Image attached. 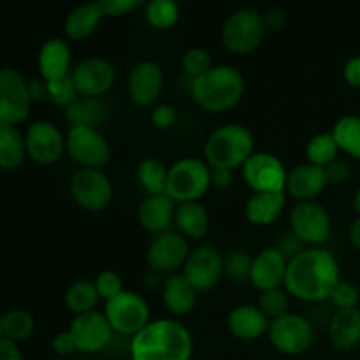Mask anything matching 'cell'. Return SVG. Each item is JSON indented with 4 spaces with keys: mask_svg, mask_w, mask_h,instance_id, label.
<instances>
[{
    "mask_svg": "<svg viewBox=\"0 0 360 360\" xmlns=\"http://www.w3.org/2000/svg\"><path fill=\"white\" fill-rule=\"evenodd\" d=\"M174 200L167 195H150L143 200L139 207V221L146 231L155 234H164L167 232L172 218L176 217Z\"/></svg>",
    "mask_w": 360,
    "mask_h": 360,
    "instance_id": "cell-24",
    "label": "cell"
},
{
    "mask_svg": "<svg viewBox=\"0 0 360 360\" xmlns=\"http://www.w3.org/2000/svg\"><path fill=\"white\" fill-rule=\"evenodd\" d=\"M287 176L280 158L271 153H253L243 165V178L255 193L285 192Z\"/></svg>",
    "mask_w": 360,
    "mask_h": 360,
    "instance_id": "cell-11",
    "label": "cell"
},
{
    "mask_svg": "<svg viewBox=\"0 0 360 360\" xmlns=\"http://www.w3.org/2000/svg\"><path fill=\"white\" fill-rule=\"evenodd\" d=\"M253 259L246 252H232L225 259V273L236 283H245L252 278Z\"/></svg>",
    "mask_w": 360,
    "mask_h": 360,
    "instance_id": "cell-39",
    "label": "cell"
},
{
    "mask_svg": "<svg viewBox=\"0 0 360 360\" xmlns=\"http://www.w3.org/2000/svg\"><path fill=\"white\" fill-rule=\"evenodd\" d=\"M39 72L46 83L69 76L70 48L63 39L51 37L42 44L37 58Z\"/></svg>",
    "mask_w": 360,
    "mask_h": 360,
    "instance_id": "cell-22",
    "label": "cell"
},
{
    "mask_svg": "<svg viewBox=\"0 0 360 360\" xmlns=\"http://www.w3.org/2000/svg\"><path fill=\"white\" fill-rule=\"evenodd\" d=\"M27 153V141L16 127L0 123V167L11 171L20 167Z\"/></svg>",
    "mask_w": 360,
    "mask_h": 360,
    "instance_id": "cell-29",
    "label": "cell"
},
{
    "mask_svg": "<svg viewBox=\"0 0 360 360\" xmlns=\"http://www.w3.org/2000/svg\"><path fill=\"white\" fill-rule=\"evenodd\" d=\"M253 150L255 139L248 129L241 125H224L207 137L204 155L210 167L234 171L239 165L246 164Z\"/></svg>",
    "mask_w": 360,
    "mask_h": 360,
    "instance_id": "cell-4",
    "label": "cell"
},
{
    "mask_svg": "<svg viewBox=\"0 0 360 360\" xmlns=\"http://www.w3.org/2000/svg\"><path fill=\"white\" fill-rule=\"evenodd\" d=\"M225 273V260L220 250L211 245L197 246L190 252L188 260L183 266V274L197 292L213 288Z\"/></svg>",
    "mask_w": 360,
    "mask_h": 360,
    "instance_id": "cell-12",
    "label": "cell"
},
{
    "mask_svg": "<svg viewBox=\"0 0 360 360\" xmlns=\"http://www.w3.org/2000/svg\"><path fill=\"white\" fill-rule=\"evenodd\" d=\"M95 288H97L98 295H101L102 299L109 301V299H115L116 295L122 294L123 281L122 278L116 273H112V271H104V273L98 274L97 280H95Z\"/></svg>",
    "mask_w": 360,
    "mask_h": 360,
    "instance_id": "cell-42",
    "label": "cell"
},
{
    "mask_svg": "<svg viewBox=\"0 0 360 360\" xmlns=\"http://www.w3.org/2000/svg\"><path fill=\"white\" fill-rule=\"evenodd\" d=\"M287 267L288 260L285 259L283 253L278 252L274 246L273 248H266L253 259L252 278H250V281L260 292L276 290L281 285H285Z\"/></svg>",
    "mask_w": 360,
    "mask_h": 360,
    "instance_id": "cell-19",
    "label": "cell"
},
{
    "mask_svg": "<svg viewBox=\"0 0 360 360\" xmlns=\"http://www.w3.org/2000/svg\"><path fill=\"white\" fill-rule=\"evenodd\" d=\"M151 122L158 129H169L176 122V111L171 105H157L151 112Z\"/></svg>",
    "mask_w": 360,
    "mask_h": 360,
    "instance_id": "cell-47",
    "label": "cell"
},
{
    "mask_svg": "<svg viewBox=\"0 0 360 360\" xmlns=\"http://www.w3.org/2000/svg\"><path fill=\"white\" fill-rule=\"evenodd\" d=\"M266 30L262 14L257 9L243 7L225 20L221 27V42L229 51L246 55L259 48Z\"/></svg>",
    "mask_w": 360,
    "mask_h": 360,
    "instance_id": "cell-6",
    "label": "cell"
},
{
    "mask_svg": "<svg viewBox=\"0 0 360 360\" xmlns=\"http://www.w3.org/2000/svg\"><path fill=\"white\" fill-rule=\"evenodd\" d=\"M34 316L25 309H9L0 319V334L4 340H9L13 343L28 340L34 333Z\"/></svg>",
    "mask_w": 360,
    "mask_h": 360,
    "instance_id": "cell-32",
    "label": "cell"
},
{
    "mask_svg": "<svg viewBox=\"0 0 360 360\" xmlns=\"http://www.w3.org/2000/svg\"><path fill=\"white\" fill-rule=\"evenodd\" d=\"M169 169L158 158H146L137 167V181L150 195H162L167 190Z\"/></svg>",
    "mask_w": 360,
    "mask_h": 360,
    "instance_id": "cell-33",
    "label": "cell"
},
{
    "mask_svg": "<svg viewBox=\"0 0 360 360\" xmlns=\"http://www.w3.org/2000/svg\"><path fill=\"white\" fill-rule=\"evenodd\" d=\"M30 90L28 81L16 69L0 70V123L18 125L25 122L30 112Z\"/></svg>",
    "mask_w": 360,
    "mask_h": 360,
    "instance_id": "cell-8",
    "label": "cell"
},
{
    "mask_svg": "<svg viewBox=\"0 0 360 360\" xmlns=\"http://www.w3.org/2000/svg\"><path fill=\"white\" fill-rule=\"evenodd\" d=\"M232 179H234V172L229 171V169H213L211 171V183L218 188H227L232 185Z\"/></svg>",
    "mask_w": 360,
    "mask_h": 360,
    "instance_id": "cell-51",
    "label": "cell"
},
{
    "mask_svg": "<svg viewBox=\"0 0 360 360\" xmlns=\"http://www.w3.org/2000/svg\"><path fill=\"white\" fill-rule=\"evenodd\" d=\"M267 30H281L287 23V14L281 7H271L262 14Z\"/></svg>",
    "mask_w": 360,
    "mask_h": 360,
    "instance_id": "cell-49",
    "label": "cell"
},
{
    "mask_svg": "<svg viewBox=\"0 0 360 360\" xmlns=\"http://www.w3.org/2000/svg\"><path fill=\"white\" fill-rule=\"evenodd\" d=\"M354 207H355V211L360 214V190L355 193V197H354Z\"/></svg>",
    "mask_w": 360,
    "mask_h": 360,
    "instance_id": "cell-55",
    "label": "cell"
},
{
    "mask_svg": "<svg viewBox=\"0 0 360 360\" xmlns=\"http://www.w3.org/2000/svg\"><path fill=\"white\" fill-rule=\"evenodd\" d=\"M51 347L58 355H70L72 352H77L76 343H74V338L72 334H70V330L56 334L51 341Z\"/></svg>",
    "mask_w": 360,
    "mask_h": 360,
    "instance_id": "cell-48",
    "label": "cell"
},
{
    "mask_svg": "<svg viewBox=\"0 0 360 360\" xmlns=\"http://www.w3.org/2000/svg\"><path fill=\"white\" fill-rule=\"evenodd\" d=\"M25 141H27L28 157L41 165L55 164L67 150L65 139L60 130L48 120H39L32 123L28 127Z\"/></svg>",
    "mask_w": 360,
    "mask_h": 360,
    "instance_id": "cell-15",
    "label": "cell"
},
{
    "mask_svg": "<svg viewBox=\"0 0 360 360\" xmlns=\"http://www.w3.org/2000/svg\"><path fill=\"white\" fill-rule=\"evenodd\" d=\"M192 97L207 112L234 108L245 91L243 74L232 65H214L210 72L192 81Z\"/></svg>",
    "mask_w": 360,
    "mask_h": 360,
    "instance_id": "cell-3",
    "label": "cell"
},
{
    "mask_svg": "<svg viewBox=\"0 0 360 360\" xmlns=\"http://www.w3.org/2000/svg\"><path fill=\"white\" fill-rule=\"evenodd\" d=\"M46 84H48V97L51 98L53 104L62 105V108L67 109L70 108L74 102L79 101V98H77L79 91H77L76 83H74L72 74H69V76L62 77V79L58 81H51V83H46Z\"/></svg>",
    "mask_w": 360,
    "mask_h": 360,
    "instance_id": "cell-38",
    "label": "cell"
},
{
    "mask_svg": "<svg viewBox=\"0 0 360 360\" xmlns=\"http://www.w3.org/2000/svg\"><path fill=\"white\" fill-rule=\"evenodd\" d=\"M162 297L167 309L174 315H188L197 301V290L185 274H169L162 285Z\"/></svg>",
    "mask_w": 360,
    "mask_h": 360,
    "instance_id": "cell-25",
    "label": "cell"
},
{
    "mask_svg": "<svg viewBox=\"0 0 360 360\" xmlns=\"http://www.w3.org/2000/svg\"><path fill=\"white\" fill-rule=\"evenodd\" d=\"M108 109L105 104L98 98L86 97L74 102L70 108L65 109V118L72 123V127H95L104 122Z\"/></svg>",
    "mask_w": 360,
    "mask_h": 360,
    "instance_id": "cell-31",
    "label": "cell"
},
{
    "mask_svg": "<svg viewBox=\"0 0 360 360\" xmlns=\"http://www.w3.org/2000/svg\"><path fill=\"white\" fill-rule=\"evenodd\" d=\"M72 79L77 91L84 97H98L111 90L116 79V70L112 63L104 58H86L72 70Z\"/></svg>",
    "mask_w": 360,
    "mask_h": 360,
    "instance_id": "cell-18",
    "label": "cell"
},
{
    "mask_svg": "<svg viewBox=\"0 0 360 360\" xmlns=\"http://www.w3.org/2000/svg\"><path fill=\"white\" fill-rule=\"evenodd\" d=\"M330 343L338 350H352L360 343V309H340L329 323Z\"/></svg>",
    "mask_w": 360,
    "mask_h": 360,
    "instance_id": "cell-26",
    "label": "cell"
},
{
    "mask_svg": "<svg viewBox=\"0 0 360 360\" xmlns=\"http://www.w3.org/2000/svg\"><path fill=\"white\" fill-rule=\"evenodd\" d=\"M190 257L188 243L176 232H164L150 245L146 253L148 266L155 273H171L185 266Z\"/></svg>",
    "mask_w": 360,
    "mask_h": 360,
    "instance_id": "cell-17",
    "label": "cell"
},
{
    "mask_svg": "<svg viewBox=\"0 0 360 360\" xmlns=\"http://www.w3.org/2000/svg\"><path fill=\"white\" fill-rule=\"evenodd\" d=\"M285 192L253 193L246 202V218L255 225H269L278 220L285 207Z\"/></svg>",
    "mask_w": 360,
    "mask_h": 360,
    "instance_id": "cell-28",
    "label": "cell"
},
{
    "mask_svg": "<svg viewBox=\"0 0 360 360\" xmlns=\"http://www.w3.org/2000/svg\"><path fill=\"white\" fill-rule=\"evenodd\" d=\"M98 292L95 288V283L91 281H76L70 285L69 290L65 292V306L72 313L84 315V313L95 311V306L98 302Z\"/></svg>",
    "mask_w": 360,
    "mask_h": 360,
    "instance_id": "cell-34",
    "label": "cell"
},
{
    "mask_svg": "<svg viewBox=\"0 0 360 360\" xmlns=\"http://www.w3.org/2000/svg\"><path fill=\"white\" fill-rule=\"evenodd\" d=\"M259 308L262 309L264 315L267 319H281V316L288 315V297L281 288L276 290L262 292L259 299Z\"/></svg>",
    "mask_w": 360,
    "mask_h": 360,
    "instance_id": "cell-40",
    "label": "cell"
},
{
    "mask_svg": "<svg viewBox=\"0 0 360 360\" xmlns=\"http://www.w3.org/2000/svg\"><path fill=\"white\" fill-rule=\"evenodd\" d=\"M193 341L188 329L174 320L150 322L132 338V360H190Z\"/></svg>",
    "mask_w": 360,
    "mask_h": 360,
    "instance_id": "cell-2",
    "label": "cell"
},
{
    "mask_svg": "<svg viewBox=\"0 0 360 360\" xmlns=\"http://www.w3.org/2000/svg\"><path fill=\"white\" fill-rule=\"evenodd\" d=\"M70 193L81 207L102 211L112 199V186L108 176L98 169H81L70 179Z\"/></svg>",
    "mask_w": 360,
    "mask_h": 360,
    "instance_id": "cell-14",
    "label": "cell"
},
{
    "mask_svg": "<svg viewBox=\"0 0 360 360\" xmlns=\"http://www.w3.org/2000/svg\"><path fill=\"white\" fill-rule=\"evenodd\" d=\"M329 185L326 167L313 164H301L292 169L287 176V190L292 197L299 202H311L313 199L320 195Z\"/></svg>",
    "mask_w": 360,
    "mask_h": 360,
    "instance_id": "cell-20",
    "label": "cell"
},
{
    "mask_svg": "<svg viewBox=\"0 0 360 360\" xmlns=\"http://www.w3.org/2000/svg\"><path fill=\"white\" fill-rule=\"evenodd\" d=\"M211 185V169L199 158H183L169 169L167 193L174 202H199Z\"/></svg>",
    "mask_w": 360,
    "mask_h": 360,
    "instance_id": "cell-5",
    "label": "cell"
},
{
    "mask_svg": "<svg viewBox=\"0 0 360 360\" xmlns=\"http://www.w3.org/2000/svg\"><path fill=\"white\" fill-rule=\"evenodd\" d=\"M164 74L158 63L141 62L132 69L129 77V95L134 104L151 105L160 95Z\"/></svg>",
    "mask_w": 360,
    "mask_h": 360,
    "instance_id": "cell-21",
    "label": "cell"
},
{
    "mask_svg": "<svg viewBox=\"0 0 360 360\" xmlns=\"http://www.w3.org/2000/svg\"><path fill=\"white\" fill-rule=\"evenodd\" d=\"M213 60L211 55L202 48H192L185 53L183 56V69L188 74L192 79L204 76L206 72H210L213 69Z\"/></svg>",
    "mask_w": 360,
    "mask_h": 360,
    "instance_id": "cell-41",
    "label": "cell"
},
{
    "mask_svg": "<svg viewBox=\"0 0 360 360\" xmlns=\"http://www.w3.org/2000/svg\"><path fill=\"white\" fill-rule=\"evenodd\" d=\"M179 7L172 0H151L146 6L148 23L158 30L171 28L178 21Z\"/></svg>",
    "mask_w": 360,
    "mask_h": 360,
    "instance_id": "cell-37",
    "label": "cell"
},
{
    "mask_svg": "<svg viewBox=\"0 0 360 360\" xmlns=\"http://www.w3.org/2000/svg\"><path fill=\"white\" fill-rule=\"evenodd\" d=\"M340 266L333 253L320 248H306L288 262L285 288L306 302L330 301L340 280Z\"/></svg>",
    "mask_w": 360,
    "mask_h": 360,
    "instance_id": "cell-1",
    "label": "cell"
},
{
    "mask_svg": "<svg viewBox=\"0 0 360 360\" xmlns=\"http://www.w3.org/2000/svg\"><path fill=\"white\" fill-rule=\"evenodd\" d=\"M359 290L352 283L341 281L336 287V290L330 295V302L340 309H354L359 304Z\"/></svg>",
    "mask_w": 360,
    "mask_h": 360,
    "instance_id": "cell-43",
    "label": "cell"
},
{
    "mask_svg": "<svg viewBox=\"0 0 360 360\" xmlns=\"http://www.w3.org/2000/svg\"><path fill=\"white\" fill-rule=\"evenodd\" d=\"M338 150H340V146H338L333 132L319 134L309 141L308 148H306V157H308L309 164L327 167L330 162L336 160Z\"/></svg>",
    "mask_w": 360,
    "mask_h": 360,
    "instance_id": "cell-36",
    "label": "cell"
},
{
    "mask_svg": "<svg viewBox=\"0 0 360 360\" xmlns=\"http://www.w3.org/2000/svg\"><path fill=\"white\" fill-rule=\"evenodd\" d=\"M104 16L105 14L101 7V0L77 6L65 18V27L63 28H65L67 37L72 39V41H83V39L90 37Z\"/></svg>",
    "mask_w": 360,
    "mask_h": 360,
    "instance_id": "cell-27",
    "label": "cell"
},
{
    "mask_svg": "<svg viewBox=\"0 0 360 360\" xmlns=\"http://www.w3.org/2000/svg\"><path fill=\"white\" fill-rule=\"evenodd\" d=\"M269 340L278 352L285 355H301L311 347L313 327L304 316L288 315L271 322Z\"/></svg>",
    "mask_w": 360,
    "mask_h": 360,
    "instance_id": "cell-9",
    "label": "cell"
},
{
    "mask_svg": "<svg viewBox=\"0 0 360 360\" xmlns=\"http://www.w3.org/2000/svg\"><path fill=\"white\" fill-rule=\"evenodd\" d=\"M290 231L304 245L319 246L329 239L330 218L323 206L311 202L295 204L290 211Z\"/></svg>",
    "mask_w": 360,
    "mask_h": 360,
    "instance_id": "cell-13",
    "label": "cell"
},
{
    "mask_svg": "<svg viewBox=\"0 0 360 360\" xmlns=\"http://www.w3.org/2000/svg\"><path fill=\"white\" fill-rule=\"evenodd\" d=\"M105 319L112 330L127 336H136L150 323V308L139 294L123 290L115 299L105 301Z\"/></svg>",
    "mask_w": 360,
    "mask_h": 360,
    "instance_id": "cell-7",
    "label": "cell"
},
{
    "mask_svg": "<svg viewBox=\"0 0 360 360\" xmlns=\"http://www.w3.org/2000/svg\"><path fill=\"white\" fill-rule=\"evenodd\" d=\"M350 241H352V245L355 246V248L360 250V217L354 221V225H352V229H350Z\"/></svg>",
    "mask_w": 360,
    "mask_h": 360,
    "instance_id": "cell-54",
    "label": "cell"
},
{
    "mask_svg": "<svg viewBox=\"0 0 360 360\" xmlns=\"http://www.w3.org/2000/svg\"><path fill=\"white\" fill-rule=\"evenodd\" d=\"M326 172L327 178H329V185H341L350 178V165H348V162L336 158L327 165Z\"/></svg>",
    "mask_w": 360,
    "mask_h": 360,
    "instance_id": "cell-46",
    "label": "cell"
},
{
    "mask_svg": "<svg viewBox=\"0 0 360 360\" xmlns=\"http://www.w3.org/2000/svg\"><path fill=\"white\" fill-rule=\"evenodd\" d=\"M70 334L74 338L77 352L83 354H97L102 352L112 338V327L105 315L98 311L77 315L70 323Z\"/></svg>",
    "mask_w": 360,
    "mask_h": 360,
    "instance_id": "cell-16",
    "label": "cell"
},
{
    "mask_svg": "<svg viewBox=\"0 0 360 360\" xmlns=\"http://www.w3.org/2000/svg\"><path fill=\"white\" fill-rule=\"evenodd\" d=\"M174 220L179 231L188 238H202L210 229V217H207L206 207L199 202L179 204Z\"/></svg>",
    "mask_w": 360,
    "mask_h": 360,
    "instance_id": "cell-30",
    "label": "cell"
},
{
    "mask_svg": "<svg viewBox=\"0 0 360 360\" xmlns=\"http://www.w3.org/2000/svg\"><path fill=\"white\" fill-rule=\"evenodd\" d=\"M343 76L350 86L360 88V56L348 60L343 69Z\"/></svg>",
    "mask_w": 360,
    "mask_h": 360,
    "instance_id": "cell-50",
    "label": "cell"
},
{
    "mask_svg": "<svg viewBox=\"0 0 360 360\" xmlns=\"http://www.w3.org/2000/svg\"><path fill=\"white\" fill-rule=\"evenodd\" d=\"M139 6L141 0H101V7L105 16H123Z\"/></svg>",
    "mask_w": 360,
    "mask_h": 360,
    "instance_id": "cell-45",
    "label": "cell"
},
{
    "mask_svg": "<svg viewBox=\"0 0 360 360\" xmlns=\"http://www.w3.org/2000/svg\"><path fill=\"white\" fill-rule=\"evenodd\" d=\"M269 319L264 315L259 306L241 304L232 309L229 315V329L239 340H259L266 334V330H269Z\"/></svg>",
    "mask_w": 360,
    "mask_h": 360,
    "instance_id": "cell-23",
    "label": "cell"
},
{
    "mask_svg": "<svg viewBox=\"0 0 360 360\" xmlns=\"http://www.w3.org/2000/svg\"><path fill=\"white\" fill-rule=\"evenodd\" d=\"M65 146L70 157L88 169L102 167L111 157L105 137L91 127H72L67 134Z\"/></svg>",
    "mask_w": 360,
    "mask_h": 360,
    "instance_id": "cell-10",
    "label": "cell"
},
{
    "mask_svg": "<svg viewBox=\"0 0 360 360\" xmlns=\"http://www.w3.org/2000/svg\"><path fill=\"white\" fill-rule=\"evenodd\" d=\"M274 248H276L278 252L283 253L285 259H287L288 262H290V260L295 259V257H297L299 253L304 252L306 245L301 241V239L297 238V236L294 234V232L288 231V232H283V234H281L280 238H278L276 246H274Z\"/></svg>",
    "mask_w": 360,
    "mask_h": 360,
    "instance_id": "cell-44",
    "label": "cell"
},
{
    "mask_svg": "<svg viewBox=\"0 0 360 360\" xmlns=\"http://www.w3.org/2000/svg\"><path fill=\"white\" fill-rule=\"evenodd\" d=\"M28 90H30L32 101H41L48 97V84L44 79H30L28 81Z\"/></svg>",
    "mask_w": 360,
    "mask_h": 360,
    "instance_id": "cell-53",
    "label": "cell"
},
{
    "mask_svg": "<svg viewBox=\"0 0 360 360\" xmlns=\"http://www.w3.org/2000/svg\"><path fill=\"white\" fill-rule=\"evenodd\" d=\"M334 139L340 150L352 157L360 158V116H343L334 125Z\"/></svg>",
    "mask_w": 360,
    "mask_h": 360,
    "instance_id": "cell-35",
    "label": "cell"
},
{
    "mask_svg": "<svg viewBox=\"0 0 360 360\" xmlns=\"http://www.w3.org/2000/svg\"><path fill=\"white\" fill-rule=\"evenodd\" d=\"M0 360H23L16 343L0 338Z\"/></svg>",
    "mask_w": 360,
    "mask_h": 360,
    "instance_id": "cell-52",
    "label": "cell"
}]
</instances>
